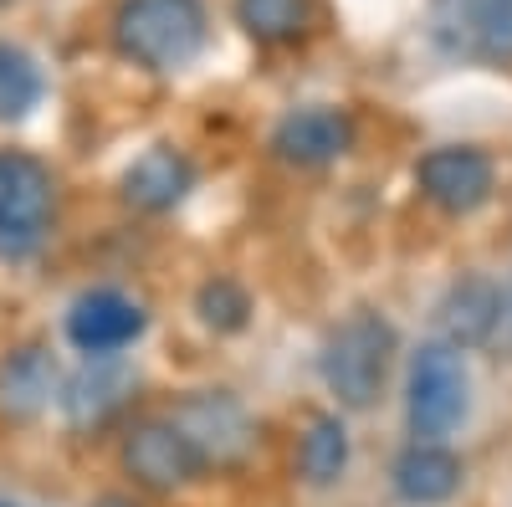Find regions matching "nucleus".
Returning <instances> with one entry per match:
<instances>
[{"label":"nucleus","mask_w":512,"mask_h":507,"mask_svg":"<svg viewBox=\"0 0 512 507\" xmlns=\"http://www.w3.org/2000/svg\"><path fill=\"white\" fill-rule=\"evenodd\" d=\"M200 0H123L113 11V47L144 72H180L205 47Z\"/></svg>","instance_id":"nucleus-1"},{"label":"nucleus","mask_w":512,"mask_h":507,"mask_svg":"<svg viewBox=\"0 0 512 507\" xmlns=\"http://www.w3.org/2000/svg\"><path fill=\"white\" fill-rule=\"evenodd\" d=\"M395 359V328L379 313L359 308L354 318H344L328 344H323V385L338 395V405L349 410H369L384 390V374Z\"/></svg>","instance_id":"nucleus-2"},{"label":"nucleus","mask_w":512,"mask_h":507,"mask_svg":"<svg viewBox=\"0 0 512 507\" xmlns=\"http://www.w3.org/2000/svg\"><path fill=\"white\" fill-rule=\"evenodd\" d=\"M425 31L436 52L472 67H507L512 62V0H431Z\"/></svg>","instance_id":"nucleus-3"},{"label":"nucleus","mask_w":512,"mask_h":507,"mask_svg":"<svg viewBox=\"0 0 512 507\" xmlns=\"http://www.w3.org/2000/svg\"><path fill=\"white\" fill-rule=\"evenodd\" d=\"M466 359L456 344L436 338V344H420L415 364H410V395H405V415H410V431L415 441H441L451 436L461 420H466Z\"/></svg>","instance_id":"nucleus-4"},{"label":"nucleus","mask_w":512,"mask_h":507,"mask_svg":"<svg viewBox=\"0 0 512 507\" xmlns=\"http://www.w3.org/2000/svg\"><path fill=\"white\" fill-rule=\"evenodd\" d=\"M52 175L31 154L0 149V257H31L52 226Z\"/></svg>","instance_id":"nucleus-5"},{"label":"nucleus","mask_w":512,"mask_h":507,"mask_svg":"<svg viewBox=\"0 0 512 507\" xmlns=\"http://www.w3.org/2000/svg\"><path fill=\"white\" fill-rule=\"evenodd\" d=\"M169 420L190 436V446L200 451L205 467H236V461L256 446V426H251L246 405L236 395H226V390L190 395Z\"/></svg>","instance_id":"nucleus-6"},{"label":"nucleus","mask_w":512,"mask_h":507,"mask_svg":"<svg viewBox=\"0 0 512 507\" xmlns=\"http://www.w3.org/2000/svg\"><path fill=\"white\" fill-rule=\"evenodd\" d=\"M123 467L149 492H175L205 472V461L175 420H149V426H134V436L123 441Z\"/></svg>","instance_id":"nucleus-7"},{"label":"nucleus","mask_w":512,"mask_h":507,"mask_svg":"<svg viewBox=\"0 0 512 507\" xmlns=\"http://www.w3.org/2000/svg\"><path fill=\"white\" fill-rule=\"evenodd\" d=\"M420 180V195L441 205L446 216H472V210H482L492 200V159L482 149H466V144H446V149H431L420 159L415 169Z\"/></svg>","instance_id":"nucleus-8"},{"label":"nucleus","mask_w":512,"mask_h":507,"mask_svg":"<svg viewBox=\"0 0 512 507\" xmlns=\"http://www.w3.org/2000/svg\"><path fill=\"white\" fill-rule=\"evenodd\" d=\"M139 333H144V308L134 298H123V292H113V287L82 292V298L72 303V313H67V338L88 359L128 349Z\"/></svg>","instance_id":"nucleus-9"},{"label":"nucleus","mask_w":512,"mask_h":507,"mask_svg":"<svg viewBox=\"0 0 512 507\" xmlns=\"http://www.w3.org/2000/svg\"><path fill=\"white\" fill-rule=\"evenodd\" d=\"M349 144H354V123L338 108H297L277 123V134H272L277 159L303 164V169L333 164L338 154H349Z\"/></svg>","instance_id":"nucleus-10"},{"label":"nucleus","mask_w":512,"mask_h":507,"mask_svg":"<svg viewBox=\"0 0 512 507\" xmlns=\"http://www.w3.org/2000/svg\"><path fill=\"white\" fill-rule=\"evenodd\" d=\"M195 185V169L180 149L169 144H154L144 149L134 164L123 169V200L134 210H175Z\"/></svg>","instance_id":"nucleus-11"},{"label":"nucleus","mask_w":512,"mask_h":507,"mask_svg":"<svg viewBox=\"0 0 512 507\" xmlns=\"http://www.w3.org/2000/svg\"><path fill=\"white\" fill-rule=\"evenodd\" d=\"M497 318H502V292L487 277L456 282L441 303V333L456 349H477L487 338H497Z\"/></svg>","instance_id":"nucleus-12"},{"label":"nucleus","mask_w":512,"mask_h":507,"mask_svg":"<svg viewBox=\"0 0 512 507\" xmlns=\"http://www.w3.org/2000/svg\"><path fill=\"white\" fill-rule=\"evenodd\" d=\"M461 487V461L436 446V441H415L400 461H395V492L415 507H436V502H451Z\"/></svg>","instance_id":"nucleus-13"},{"label":"nucleus","mask_w":512,"mask_h":507,"mask_svg":"<svg viewBox=\"0 0 512 507\" xmlns=\"http://www.w3.org/2000/svg\"><path fill=\"white\" fill-rule=\"evenodd\" d=\"M57 395V364L47 349H16L0 364V410L26 420L36 410H47Z\"/></svg>","instance_id":"nucleus-14"},{"label":"nucleus","mask_w":512,"mask_h":507,"mask_svg":"<svg viewBox=\"0 0 512 507\" xmlns=\"http://www.w3.org/2000/svg\"><path fill=\"white\" fill-rule=\"evenodd\" d=\"M134 385V374H128L123 364H113V354H98L88 369H82L72 385H67V415L77 420V426H98V420L108 415V410H118V390H128Z\"/></svg>","instance_id":"nucleus-15"},{"label":"nucleus","mask_w":512,"mask_h":507,"mask_svg":"<svg viewBox=\"0 0 512 507\" xmlns=\"http://www.w3.org/2000/svg\"><path fill=\"white\" fill-rule=\"evenodd\" d=\"M349 467V431L338 426V415H313V426L297 446V472L313 487H333Z\"/></svg>","instance_id":"nucleus-16"},{"label":"nucleus","mask_w":512,"mask_h":507,"mask_svg":"<svg viewBox=\"0 0 512 507\" xmlns=\"http://www.w3.org/2000/svg\"><path fill=\"white\" fill-rule=\"evenodd\" d=\"M313 0H236V21L251 41L262 47H282V41H297L308 31Z\"/></svg>","instance_id":"nucleus-17"},{"label":"nucleus","mask_w":512,"mask_h":507,"mask_svg":"<svg viewBox=\"0 0 512 507\" xmlns=\"http://www.w3.org/2000/svg\"><path fill=\"white\" fill-rule=\"evenodd\" d=\"M36 103H41L36 62L11 41H0V118H26Z\"/></svg>","instance_id":"nucleus-18"},{"label":"nucleus","mask_w":512,"mask_h":507,"mask_svg":"<svg viewBox=\"0 0 512 507\" xmlns=\"http://www.w3.org/2000/svg\"><path fill=\"white\" fill-rule=\"evenodd\" d=\"M246 292L236 287V282H205L200 287V318L210 323V328H216V333H236L241 323H246Z\"/></svg>","instance_id":"nucleus-19"},{"label":"nucleus","mask_w":512,"mask_h":507,"mask_svg":"<svg viewBox=\"0 0 512 507\" xmlns=\"http://www.w3.org/2000/svg\"><path fill=\"white\" fill-rule=\"evenodd\" d=\"M497 344L512 354V287L502 292V318H497Z\"/></svg>","instance_id":"nucleus-20"},{"label":"nucleus","mask_w":512,"mask_h":507,"mask_svg":"<svg viewBox=\"0 0 512 507\" xmlns=\"http://www.w3.org/2000/svg\"><path fill=\"white\" fill-rule=\"evenodd\" d=\"M0 507H21V502H6V497H0Z\"/></svg>","instance_id":"nucleus-21"}]
</instances>
